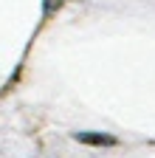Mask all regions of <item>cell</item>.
Segmentation results:
<instances>
[{
    "label": "cell",
    "mask_w": 155,
    "mask_h": 158,
    "mask_svg": "<svg viewBox=\"0 0 155 158\" xmlns=\"http://www.w3.org/2000/svg\"><path fill=\"white\" fill-rule=\"evenodd\" d=\"M76 138H79L82 144H102V147H113L116 144L113 135H102V133H76Z\"/></svg>",
    "instance_id": "cell-1"
},
{
    "label": "cell",
    "mask_w": 155,
    "mask_h": 158,
    "mask_svg": "<svg viewBox=\"0 0 155 158\" xmlns=\"http://www.w3.org/2000/svg\"><path fill=\"white\" fill-rule=\"evenodd\" d=\"M62 3H65V0H43V11H45V17L56 14V11L62 9Z\"/></svg>",
    "instance_id": "cell-2"
}]
</instances>
